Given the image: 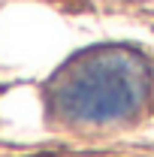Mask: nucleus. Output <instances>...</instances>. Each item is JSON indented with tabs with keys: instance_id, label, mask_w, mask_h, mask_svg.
Instances as JSON below:
<instances>
[{
	"instance_id": "nucleus-1",
	"label": "nucleus",
	"mask_w": 154,
	"mask_h": 157,
	"mask_svg": "<svg viewBox=\"0 0 154 157\" xmlns=\"http://www.w3.org/2000/svg\"><path fill=\"white\" fill-rule=\"evenodd\" d=\"M151 63L130 45H94L70 58L48 82V112L64 124H118L151 97Z\"/></svg>"
}]
</instances>
